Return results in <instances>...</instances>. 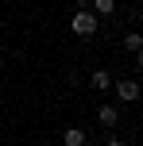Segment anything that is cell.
I'll list each match as a JSON object with an SVG mask.
<instances>
[{
    "label": "cell",
    "mask_w": 143,
    "mask_h": 146,
    "mask_svg": "<svg viewBox=\"0 0 143 146\" xmlns=\"http://www.w3.org/2000/svg\"><path fill=\"white\" fill-rule=\"evenodd\" d=\"M70 31H74L77 38H93L101 31V19L89 12V8H74V15H70Z\"/></svg>",
    "instance_id": "6da1fadb"
},
{
    "label": "cell",
    "mask_w": 143,
    "mask_h": 146,
    "mask_svg": "<svg viewBox=\"0 0 143 146\" xmlns=\"http://www.w3.org/2000/svg\"><path fill=\"white\" fill-rule=\"evenodd\" d=\"M112 92H116L120 104H136L139 96H143V85H139L136 77H124V81H112Z\"/></svg>",
    "instance_id": "7a4b0ae2"
},
{
    "label": "cell",
    "mask_w": 143,
    "mask_h": 146,
    "mask_svg": "<svg viewBox=\"0 0 143 146\" xmlns=\"http://www.w3.org/2000/svg\"><path fill=\"white\" fill-rule=\"evenodd\" d=\"M97 123L105 127V131H116V123H120V108H116V104H101V108H97Z\"/></svg>",
    "instance_id": "3957f363"
},
{
    "label": "cell",
    "mask_w": 143,
    "mask_h": 146,
    "mask_svg": "<svg viewBox=\"0 0 143 146\" xmlns=\"http://www.w3.org/2000/svg\"><path fill=\"white\" fill-rule=\"evenodd\" d=\"M89 88H93V92H112V73H108V69H93Z\"/></svg>",
    "instance_id": "277c9868"
},
{
    "label": "cell",
    "mask_w": 143,
    "mask_h": 146,
    "mask_svg": "<svg viewBox=\"0 0 143 146\" xmlns=\"http://www.w3.org/2000/svg\"><path fill=\"white\" fill-rule=\"evenodd\" d=\"M89 142V131L85 127H66L62 131V146H85Z\"/></svg>",
    "instance_id": "5b68a950"
},
{
    "label": "cell",
    "mask_w": 143,
    "mask_h": 146,
    "mask_svg": "<svg viewBox=\"0 0 143 146\" xmlns=\"http://www.w3.org/2000/svg\"><path fill=\"white\" fill-rule=\"evenodd\" d=\"M89 12L97 15V19H105V15H112V12H116V0H93Z\"/></svg>",
    "instance_id": "8992f818"
},
{
    "label": "cell",
    "mask_w": 143,
    "mask_h": 146,
    "mask_svg": "<svg viewBox=\"0 0 143 146\" xmlns=\"http://www.w3.org/2000/svg\"><path fill=\"white\" fill-rule=\"evenodd\" d=\"M124 50H132V54L143 50V35H139V31H128V35H124Z\"/></svg>",
    "instance_id": "52a82bcc"
},
{
    "label": "cell",
    "mask_w": 143,
    "mask_h": 146,
    "mask_svg": "<svg viewBox=\"0 0 143 146\" xmlns=\"http://www.w3.org/2000/svg\"><path fill=\"white\" fill-rule=\"evenodd\" d=\"M105 146H124V142L116 139V135H108V139H105Z\"/></svg>",
    "instance_id": "ba28073f"
},
{
    "label": "cell",
    "mask_w": 143,
    "mask_h": 146,
    "mask_svg": "<svg viewBox=\"0 0 143 146\" xmlns=\"http://www.w3.org/2000/svg\"><path fill=\"white\" fill-rule=\"evenodd\" d=\"M70 4H74V8H89L93 0H70Z\"/></svg>",
    "instance_id": "9c48e42d"
},
{
    "label": "cell",
    "mask_w": 143,
    "mask_h": 146,
    "mask_svg": "<svg viewBox=\"0 0 143 146\" xmlns=\"http://www.w3.org/2000/svg\"><path fill=\"white\" fill-rule=\"evenodd\" d=\"M136 69H143V50H139V54H136Z\"/></svg>",
    "instance_id": "30bf717a"
}]
</instances>
